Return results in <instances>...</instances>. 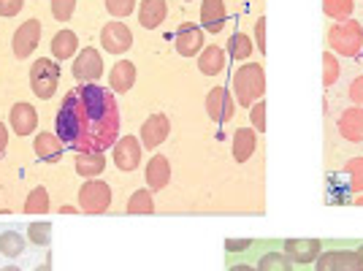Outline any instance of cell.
Listing matches in <instances>:
<instances>
[{"label":"cell","instance_id":"b9f144b4","mask_svg":"<svg viewBox=\"0 0 363 271\" xmlns=\"http://www.w3.org/2000/svg\"><path fill=\"white\" fill-rule=\"evenodd\" d=\"M6 147H9V128L0 122V157L6 155Z\"/></svg>","mask_w":363,"mask_h":271},{"label":"cell","instance_id":"7bdbcfd3","mask_svg":"<svg viewBox=\"0 0 363 271\" xmlns=\"http://www.w3.org/2000/svg\"><path fill=\"white\" fill-rule=\"evenodd\" d=\"M228 271H257L255 266H247V263H233Z\"/></svg>","mask_w":363,"mask_h":271},{"label":"cell","instance_id":"bcb514c9","mask_svg":"<svg viewBox=\"0 0 363 271\" xmlns=\"http://www.w3.org/2000/svg\"><path fill=\"white\" fill-rule=\"evenodd\" d=\"M355 204H358V206H363V193L358 198H355Z\"/></svg>","mask_w":363,"mask_h":271},{"label":"cell","instance_id":"52a82bcc","mask_svg":"<svg viewBox=\"0 0 363 271\" xmlns=\"http://www.w3.org/2000/svg\"><path fill=\"white\" fill-rule=\"evenodd\" d=\"M38 41H41V22L38 19H25L14 33V55L16 60H28L33 52L38 49Z\"/></svg>","mask_w":363,"mask_h":271},{"label":"cell","instance_id":"8fae6325","mask_svg":"<svg viewBox=\"0 0 363 271\" xmlns=\"http://www.w3.org/2000/svg\"><path fill=\"white\" fill-rule=\"evenodd\" d=\"M171 133V122H168L166 114H150L147 122L141 125V147H147V150H157L163 141L168 138Z\"/></svg>","mask_w":363,"mask_h":271},{"label":"cell","instance_id":"4316f807","mask_svg":"<svg viewBox=\"0 0 363 271\" xmlns=\"http://www.w3.org/2000/svg\"><path fill=\"white\" fill-rule=\"evenodd\" d=\"M352 9H355L352 0H323V11L325 16H331L333 22H347L352 16Z\"/></svg>","mask_w":363,"mask_h":271},{"label":"cell","instance_id":"7c38bea8","mask_svg":"<svg viewBox=\"0 0 363 271\" xmlns=\"http://www.w3.org/2000/svg\"><path fill=\"white\" fill-rule=\"evenodd\" d=\"M174 44H177V52L182 57H196L203 49V31L193 22H184L174 35Z\"/></svg>","mask_w":363,"mask_h":271},{"label":"cell","instance_id":"e575fe53","mask_svg":"<svg viewBox=\"0 0 363 271\" xmlns=\"http://www.w3.org/2000/svg\"><path fill=\"white\" fill-rule=\"evenodd\" d=\"M106 11L114 16V19L130 16L136 11V0H106Z\"/></svg>","mask_w":363,"mask_h":271},{"label":"cell","instance_id":"74e56055","mask_svg":"<svg viewBox=\"0 0 363 271\" xmlns=\"http://www.w3.org/2000/svg\"><path fill=\"white\" fill-rule=\"evenodd\" d=\"M25 9V0H0V16H16Z\"/></svg>","mask_w":363,"mask_h":271},{"label":"cell","instance_id":"ffe728a7","mask_svg":"<svg viewBox=\"0 0 363 271\" xmlns=\"http://www.w3.org/2000/svg\"><path fill=\"white\" fill-rule=\"evenodd\" d=\"M339 133L347 141H363V109L352 106L347 111H342L339 117Z\"/></svg>","mask_w":363,"mask_h":271},{"label":"cell","instance_id":"9c48e42d","mask_svg":"<svg viewBox=\"0 0 363 271\" xmlns=\"http://www.w3.org/2000/svg\"><path fill=\"white\" fill-rule=\"evenodd\" d=\"M315 271H363V260L352 250H331L320 253Z\"/></svg>","mask_w":363,"mask_h":271},{"label":"cell","instance_id":"2e32d148","mask_svg":"<svg viewBox=\"0 0 363 271\" xmlns=\"http://www.w3.org/2000/svg\"><path fill=\"white\" fill-rule=\"evenodd\" d=\"M168 16V3L166 0H141L138 6V25L147 28V31H155L166 22Z\"/></svg>","mask_w":363,"mask_h":271},{"label":"cell","instance_id":"c3c4849f","mask_svg":"<svg viewBox=\"0 0 363 271\" xmlns=\"http://www.w3.org/2000/svg\"><path fill=\"white\" fill-rule=\"evenodd\" d=\"M187 3H190V0H187Z\"/></svg>","mask_w":363,"mask_h":271},{"label":"cell","instance_id":"cb8c5ba5","mask_svg":"<svg viewBox=\"0 0 363 271\" xmlns=\"http://www.w3.org/2000/svg\"><path fill=\"white\" fill-rule=\"evenodd\" d=\"M255 147H257V133L252 128H239L233 133V157H236V163H247L255 155Z\"/></svg>","mask_w":363,"mask_h":271},{"label":"cell","instance_id":"1f68e13d","mask_svg":"<svg viewBox=\"0 0 363 271\" xmlns=\"http://www.w3.org/2000/svg\"><path fill=\"white\" fill-rule=\"evenodd\" d=\"M345 174L350 179V190L363 193V157H350L345 163Z\"/></svg>","mask_w":363,"mask_h":271},{"label":"cell","instance_id":"3957f363","mask_svg":"<svg viewBox=\"0 0 363 271\" xmlns=\"http://www.w3.org/2000/svg\"><path fill=\"white\" fill-rule=\"evenodd\" d=\"M328 46H331L336 55H345V57H355L363 49V28L361 22L347 19V22H336L331 31H328Z\"/></svg>","mask_w":363,"mask_h":271},{"label":"cell","instance_id":"5b68a950","mask_svg":"<svg viewBox=\"0 0 363 271\" xmlns=\"http://www.w3.org/2000/svg\"><path fill=\"white\" fill-rule=\"evenodd\" d=\"M79 206L87 214H104L111 206V187L104 179H87L79 190Z\"/></svg>","mask_w":363,"mask_h":271},{"label":"cell","instance_id":"44dd1931","mask_svg":"<svg viewBox=\"0 0 363 271\" xmlns=\"http://www.w3.org/2000/svg\"><path fill=\"white\" fill-rule=\"evenodd\" d=\"M225 19H228V11L223 0H203V6H201V22H203L206 31L220 33L223 25H225Z\"/></svg>","mask_w":363,"mask_h":271},{"label":"cell","instance_id":"7402d4cb","mask_svg":"<svg viewBox=\"0 0 363 271\" xmlns=\"http://www.w3.org/2000/svg\"><path fill=\"white\" fill-rule=\"evenodd\" d=\"M171 182V163L163 155H155L150 163H147V184L150 190H163Z\"/></svg>","mask_w":363,"mask_h":271},{"label":"cell","instance_id":"8992f818","mask_svg":"<svg viewBox=\"0 0 363 271\" xmlns=\"http://www.w3.org/2000/svg\"><path fill=\"white\" fill-rule=\"evenodd\" d=\"M104 74V57L95 46H84L74 57V79L82 84H95Z\"/></svg>","mask_w":363,"mask_h":271},{"label":"cell","instance_id":"5bb4252c","mask_svg":"<svg viewBox=\"0 0 363 271\" xmlns=\"http://www.w3.org/2000/svg\"><path fill=\"white\" fill-rule=\"evenodd\" d=\"M9 122H11V131H14L16 136H30V133H35V128H38V111H35L30 104L19 101V104L11 106Z\"/></svg>","mask_w":363,"mask_h":271},{"label":"cell","instance_id":"ac0fdd59","mask_svg":"<svg viewBox=\"0 0 363 271\" xmlns=\"http://www.w3.org/2000/svg\"><path fill=\"white\" fill-rule=\"evenodd\" d=\"M133 84H136V65L130 60L114 62V68L108 74V87H111V92H128Z\"/></svg>","mask_w":363,"mask_h":271},{"label":"cell","instance_id":"484cf974","mask_svg":"<svg viewBox=\"0 0 363 271\" xmlns=\"http://www.w3.org/2000/svg\"><path fill=\"white\" fill-rule=\"evenodd\" d=\"M228 55L233 57V60H247L252 52H255V46H252V38L247 35V33H233L230 38H228Z\"/></svg>","mask_w":363,"mask_h":271},{"label":"cell","instance_id":"e0dca14e","mask_svg":"<svg viewBox=\"0 0 363 271\" xmlns=\"http://www.w3.org/2000/svg\"><path fill=\"white\" fill-rule=\"evenodd\" d=\"M62 141L57 133H52V131H44V133L35 136V141H33V150L35 155L44 160V163H57L62 157Z\"/></svg>","mask_w":363,"mask_h":271},{"label":"cell","instance_id":"d4e9b609","mask_svg":"<svg viewBox=\"0 0 363 271\" xmlns=\"http://www.w3.org/2000/svg\"><path fill=\"white\" fill-rule=\"evenodd\" d=\"M52 57L60 62V60H71L76 55V49H79V38H76L74 31H68V28H62L55 38H52Z\"/></svg>","mask_w":363,"mask_h":271},{"label":"cell","instance_id":"603a6c76","mask_svg":"<svg viewBox=\"0 0 363 271\" xmlns=\"http://www.w3.org/2000/svg\"><path fill=\"white\" fill-rule=\"evenodd\" d=\"M104 168H106L104 152H79V157H76V174L79 177L95 179V177L104 174Z\"/></svg>","mask_w":363,"mask_h":271},{"label":"cell","instance_id":"7a4b0ae2","mask_svg":"<svg viewBox=\"0 0 363 271\" xmlns=\"http://www.w3.org/2000/svg\"><path fill=\"white\" fill-rule=\"evenodd\" d=\"M233 95L244 109H252L257 101H263V92H266V74H263V65L260 62H244L242 68L233 71Z\"/></svg>","mask_w":363,"mask_h":271},{"label":"cell","instance_id":"ee69618b","mask_svg":"<svg viewBox=\"0 0 363 271\" xmlns=\"http://www.w3.org/2000/svg\"><path fill=\"white\" fill-rule=\"evenodd\" d=\"M35 271H52V260H46V263H41Z\"/></svg>","mask_w":363,"mask_h":271},{"label":"cell","instance_id":"f1b7e54d","mask_svg":"<svg viewBox=\"0 0 363 271\" xmlns=\"http://www.w3.org/2000/svg\"><path fill=\"white\" fill-rule=\"evenodd\" d=\"M25 253V239L16 231H6L0 233V255L6 258H19Z\"/></svg>","mask_w":363,"mask_h":271},{"label":"cell","instance_id":"30bf717a","mask_svg":"<svg viewBox=\"0 0 363 271\" xmlns=\"http://www.w3.org/2000/svg\"><path fill=\"white\" fill-rule=\"evenodd\" d=\"M114 166L120 171H136L141 163V141L138 136H122L114 144Z\"/></svg>","mask_w":363,"mask_h":271},{"label":"cell","instance_id":"277c9868","mask_svg":"<svg viewBox=\"0 0 363 271\" xmlns=\"http://www.w3.org/2000/svg\"><path fill=\"white\" fill-rule=\"evenodd\" d=\"M57 84H60V65H57V60H52V57L33 60L30 87L41 101H49L55 95V90H57Z\"/></svg>","mask_w":363,"mask_h":271},{"label":"cell","instance_id":"83f0119b","mask_svg":"<svg viewBox=\"0 0 363 271\" xmlns=\"http://www.w3.org/2000/svg\"><path fill=\"white\" fill-rule=\"evenodd\" d=\"M257 271H293V260L285 253H266L257 260Z\"/></svg>","mask_w":363,"mask_h":271},{"label":"cell","instance_id":"f35d334b","mask_svg":"<svg viewBox=\"0 0 363 271\" xmlns=\"http://www.w3.org/2000/svg\"><path fill=\"white\" fill-rule=\"evenodd\" d=\"M255 49L257 52H266V19L263 16L255 22Z\"/></svg>","mask_w":363,"mask_h":271},{"label":"cell","instance_id":"8d00e7d4","mask_svg":"<svg viewBox=\"0 0 363 271\" xmlns=\"http://www.w3.org/2000/svg\"><path fill=\"white\" fill-rule=\"evenodd\" d=\"M250 117H252V128H255V133H263V131H266V106H263V101H257V104L252 106Z\"/></svg>","mask_w":363,"mask_h":271},{"label":"cell","instance_id":"836d02e7","mask_svg":"<svg viewBox=\"0 0 363 271\" xmlns=\"http://www.w3.org/2000/svg\"><path fill=\"white\" fill-rule=\"evenodd\" d=\"M339 71H342V68H339V62L333 57V52H325V55H323V84L331 87L333 82L339 79Z\"/></svg>","mask_w":363,"mask_h":271},{"label":"cell","instance_id":"6da1fadb","mask_svg":"<svg viewBox=\"0 0 363 271\" xmlns=\"http://www.w3.org/2000/svg\"><path fill=\"white\" fill-rule=\"evenodd\" d=\"M55 133L76 152H106L120 136V109L111 87L79 84L62 98Z\"/></svg>","mask_w":363,"mask_h":271},{"label":"cell","instance_id":"ab89813d","mask_svg":"<svg viewBox=\"0 0 363 271\" xmlns=\"http://www.w3.org/2000/svg\"><path fill=\"white\" fill-rule=\"evenodd\" d=\"M350 98H352V104L363 109V76H358V79L350 84Z\"/></svg>","mask_w":363,"mask_h":271},{"label":"cell","instance_id":"f6af8a7d","mask_svg":"<svg viewBox=\"0 0 363 271\" xmlns=\"http://www.w3.org/2000/svg\"><path fill=\"white\" fill-rule=\"evenodd\" d=\"M0 271H22V269H19V266H3Z\"/></svg>","mask_w":363,"mask_h":271},{"label":"cell","instance_id":"d590c367","mask_svg":"<svg viewBox=\"0 0 363 271\" xmlns=\"http://www.w3.org/2000/svg\"><path fill=\"white\" fill-rule=\"evenodd\" d=\"M52 16L57 19V22H68L76 11V0H52Z\"/></svg>","mask_w":363,"mask_h":271},{"label":"cell","instance_id":"4dcf8cb0","mask_svg":"<svg viewBox=\"0 0 363 271\" xmlns=\"http://www.w3.org/2000/svg\"><path fill=\"white\" fill-rule=\"evenodd\" d=\"M25 211L28 214H46L49 211V193H46V187H33L28 201H25Z\"/></svg>","mask_w":363,"mask_h":271},{"label":"cell","instance_id":"4fadbf2b","mask_svg":"<svg viewBox=\"0 0 363 271\" xmlns=\"http://www.w3.org/2000/svg\"><path fill=\"white\" fill-rule=\"evenodd\" d=\"M233 95L225 90V87H214V90H209V95H206V114L212 117L214 122H228L230 117H233Z\"/></svg>","mask_w":363,"mask_h":271},{"label":"cell","instance_id":"d6a6232c","mask_svg":"<svg viewBox=\"0 0 363 271\" xmlns=\"http://www.w3.org/2000/svg\"><path fill=\"white\" fill-rule=\"evenodd\" d=\"M28 239H30V244L49 247V244H52V223H30V228H28Z\"/></svg>","mask_w":363,"mask_h":271},{"label":"cell","instance_id":"7dc6e473","mask_svg":"<svg viewBox=\"0 0 363 271\" xmlns=\"http://www.w3.org/2000/svg\"><path fill=\"white\" fill-rule=\"evenodd\" d=\"M358 255H361V260H363V244L358 247Z\"/></svg>","mask_w":363,"mask_h":271},{"label":"cell","instance_id":"9a60e30c","mask_svg":"<svg viewBox=\"0 0 363 271\" xmlns=\"http://www.w3.org/2000/svg\"><path fill=\"white\" fill-rule=\"evenodd\" d=\"M323 247H320L318 239H288L285 241V255L293 260V263H312L318 260Z\"/></svg>","mask_w":363,"mask_h":271},{"label":"cell","instance_id":"d6986e66","mask_svg":"<svg viewBox=\"0 0 363 271\" xmlns=\"http://www.w3.org/2000/svg\"><path fill=\"white\" fill-rule=\"evenodd\" d=\"M225 68V49L223 46H203L201 55H198V71L203 76H214Z\"/></svg>","mask_w":363,"mask_h":271},{"label":"cell","instance_id":"60d3db41","mask_svg":"<svg viewBox=\"0 0 363 271\" xmlns=\"http://www.w3.org/2000/svg\"><path fill=\"white\" fill-rule=\"evenodd\" d=\"M250 239H225V253H244L250 250Z\"/></svg>","mask_w":363,"mask_h":271},{"label":"cell","instance_id":"ba28073f","mask_svg":"<svg viewBox=\"0 0 363 271\" xmlns=\"http://www.w3.org/2000/svg\"><path fill=\"white\" fill-rule=\"evenodd\" d=\"M101 46L111 55H125L133 46V33L128 25H122L120 19H111L101 31Z\"/></svg>","mask_w":363,"mask_h":271},{"label":"cell","instance_id":"f546056e","mask_svg":"<svg viewBox=\"0 0 363 271\" xmlns=\"http://www.w3.org/2000/svg\"><path fill=\"white\" fill-rule=\"evenodd\" d=\"M152 211H155L152 190H136L128 201V214H152Z\"/></svg>","mask_w":363,"mask_h":271}]
</instances>
